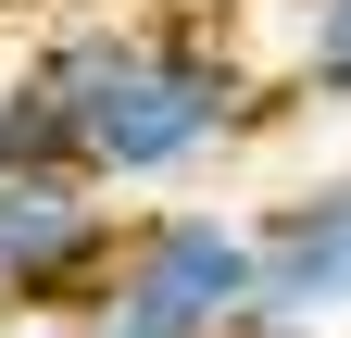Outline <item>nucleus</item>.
I'll use <instances>...</instances> for the list:
<instances>
[{
    "label": "nucleus",
    "instance_id": "f257e3e1",
    "mask_svg": "<svg viewBox=\"0 0 351 338\" xmlns=\"http://www.w3.org/2000/svg\"><path fill=\"white\" fill-rule=\"evenodd\" d=\"M38 88L63 101V163L101 188H189L263 113L251 63L189 13H88L38 51Z\"/></svg>",
    "mask_w": 351,
    "mask_h": 338
},
{
    "label": "nucleus",
    "instance_id": "f03ea898",
    "mask_svg": "<svg viewBox=\"0 0 351 338\" xmlns=\"http://www.w3.org/2000/svg\"><path fill=\"white\" fill-rule=\"evenodd\" d=\"M263 313V213L226 200H151L88 301V338H251Z\"/></svg>",
    "mask_w": 351,
    "mask_h": 338
},
{
    "label": "nucleus",
    "instance_id": "7ed1b4c3",
    "mask_svg": "<svg viewBox=\"0 0 351 338\" xmlns=\"http://www.w3.org/2000/svg\"><path fill=\"white\" fill-rule=\"evenodd\" d=\"M125 250V213L113 188L88 176V163H25L13 188H0V326H88V301H101Z\"/></svg>",
    "mask_w": 351,
    "mask_h": 338
},
{
    "label": "nucleus",
    "instance_id": "20e7f679",
    "mask_svg": "<svg viewBox=\"0 0 351 338\" xmlns=\"http://www.w3.org/2000/svg\"><path fill=\"white\" fill-rule=\"evenodd\" d=\"M263 313L276 326H339L351 313V163L263 200Z\"/></svg>",
    "mask_w": 351,
    "mask_h": 338
},
{
    "label": "nucleus",
    "instance_id": "39448f33",
    "mask_svg": "<svg viewBox=\"0 0 351 338\" xmlns=\"http://www.w3.org/2000/svg\"><path fill=\"white\" fill-rule=\"evenodd\" d=\"M289 88L351 101V0H289Z\"/></svg>",
    "mask_w": 351,
    "mask_h": 338
},
{
    "label": "nucleus",
    "instance_id": "423d86ee",
    "mask_svg": "<svg viewBox=\"0 0 351 338\" xmlns=\"http://www.w3.org/2000/svg\"><path fill=\"white\" fill-rule=\"evenodd\" d=\"M25 163H63V101L38 88V63L13 75V88H0V188H13Z\"/></svg>",
    "mask_w": 351,
    "mask_h": 338
},
{
    "label": "nucleus",
    "instance_id": "0eeeda50",
    "mask_svg": "<svg viewBox=\"0 0 351 338\" xmlns=\"http://www.w3.org/2000/svg\"><path fill=\"white\" fill-rule=\"evenodd\" d=\"M251 338H326V326H251Z\"/></svg>",
    "mask_w": 351,
    "mask_h": 338
}]
</instances>
